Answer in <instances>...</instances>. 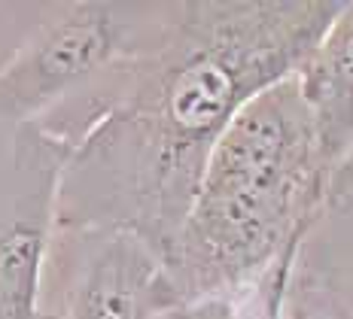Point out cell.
I'll return each instance as SVG.
<instances>
[{
    "instance_id": "cell-1",
    "label": "cell",
    "mask_w": 353,
    "mask_h": 319,
    "mask_svg": "<svg viewBox=\"0 0 353 319\" xmlns=\"http://www.w3.org/2000/svg\"><path fill=\"white\" fill-rule=\"evenodd\" d=\"M347 0L174 6L171 34L141 64L134 92L83 150V167L116 161L125 231L161 256L192 204L210 146L247 101L292 76Z\"/></svg>"
},
{
    "instance_id": "cell-2",
    "label": "cell",
    "mask_w": 353,
    "mask_h": 319,
    "mask_svg": "<svg viewBox=\"0 0 353 319\" xmlns=\"http://www.w3.org/2000/svg\"><path fill=\"white\" fill-rule=\"evenodd\" d=\"M329 185L292 73L247 101L210 146L165 252L176 301L247 286L301 234Z\"/></svg>"
},
{
    "instance_id": "cell-3",
    "label": "cell",
    "mask_w": 353,
    "mask_h": 319,
    "mask_svg": "<svg viewBox=\"0 0 353 319\" xmlns=\"http://www.w3.org/2000/svg\"><path fill=\"white\" fill-rule=\"evenodd\" d=\"M119 3H68L0 70V113L25 119L61 98L122 52Z\"/></svg>"
},
{
    "instance_id": "cell-4",
    "label": "cell",
    "mask_w": 353,
    "mask_h": 319,
    "mask_svg": "<svg viewBox=\"0 0 353 319\" xmlns=\"http://www.w3.org/2000/svg\"><path fill=\"white\" fill-rule=\"evenodd\" d=\"M176 301L161 256L134 231H113L85 258L64 319H150Z\"/></svg>"
},
{
    "instance_id": "cell-5",
    "label": "cell",
    "mask_w": 353,
    "mask_h": 319,
    "mask_svg": "<svg viewBox=\"0 0 353 319\" xmlns=\"http://www.w3.org/2000/svg\"><path fill=\"white\" fill-rule=\"evenodd\" d=\"M296 83L314 122L320 161L335 180L353 155V0L307 52Z\"/></svg>"
},
{
    "instance_id": "cell-6",
    "label": "cell",
    "mask_w": 353,
    "mask_h": 319,
    "mask_svg": "<svg viewBox=\"0 0 353 319\" xmlns=\"http://www.w3.org/2000/svg\"><path fill=\"white\" fill-rule=\"evenodd\" d=\"M46 210L0 228V319H34L46 256Z\"/></svg>"
},
{
    "instance_id": "cell-7",
    "label": "cell",
    "mask_w": 353,
    "mask_h": 319,
    "mask_svg": "<svg viewBox=\"0 0 353 319\" xmlns=\"http://www.w3.org/2000/svg\"><path fill=\"white\" fill-rule=\"evenodd\" d=\"M283 319H317V316H314V310L307 307L299 295H290L283 304Z\"/></svg>"
},
{
    "instance_id": "cell-8",
    "label": "cell",
    "mask_w": 353,
    "mask_h": 319,
    "mask_svg": "<svg viewBox=\"0 0 353 319\" xmlns=\"http://www.w3.org/2000/svg\"><path fill=\"white\" fill-rule=\"evenodd\" d=\"M347 176H353V161H347V165H344L341 170H338V174H335V180H332V185H335V183H341V180H347ZM332 185H329V189H332Z\"/></svg>"
},
{
    "instance_id": "cell-9",
    "label": "cell",
    "mask_w": 353,
    "mask_h": 319,
    "mask_svg": "<svg viewBox=\"0 0 353 319\" xmlns=\"http://www.w3.org/2000/svg\"><path fill=\"white\" fill-rule=\"evenodd\" d=\"M213 319H238V316H234L232 310H225V307H223V310H216V316H213Z\"/></svg>"
},
{
    "instance_id": "cell-10",
    "label": "cell",
    "mask_w": 353,
    "mask_h": 319,
    "mask_svg": "<svg viewBox=\"0 0 353 319\" xmlns=\"http://www.w3.org/2000/svg\"><path fill=\"white\" fill-rule=\"evenodd\" d=\"M347 161H353V155H350V158H347Z\"/></svg>"
}]
</instances>
